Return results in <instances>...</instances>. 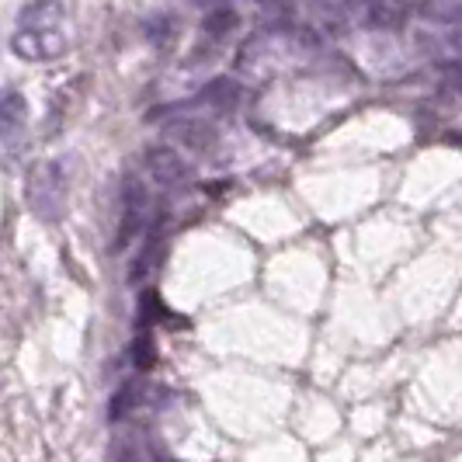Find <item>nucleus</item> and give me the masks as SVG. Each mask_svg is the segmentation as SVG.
Segmentation results:
<instances>
[{
  "instance_id": "obj_1",
  "label": "nucleus",
  "mask_w": 462,
  "mask_h": 462,
  "mask_svg": "<svg viewBox=\"0 0 462 462\" xmlns=\"http://www.w3.org/2000/svg\"><path fill=\"white\" fill-rule=\"evenodd\" d=\"M28 206L35 208L39 219H60L63 216V199H67V167L60 161L35 163L28 174V188H24Z\"/></svg>"
},
{
  "instance_id": "obj_2",
  "label": "nucleus",
  "mask_w": 462,
  "mask_h": 462,
  "mask_svg": "<svg viewBox=\"0 0 462 462\" xmlns=\"http://www.w3.org/2000/svg\"><path fill=\"white\" fill-rule=\"evenodd\" d=\"M146 208H150V191L139 178H125L122 185V223H118L116 247L125 251L136 236H146Z\"/></svg>"
},
{
  "instance_id": "obj_3",
  "label": "nucleus",
  "mask_w": 462,
  "mask_h": 462,
  "mask_svg": "<svg viewBox=\"0 0 462 462\" xmlns=\"http://www.w3.org/2000/svg\"><path fill=\"white\" fill-rule=\"evenodd\" d=\"M11 52L28 63H46L67 52V39L56 28H18L11 35Z\"/></svg>"
},
{
  "instance_id": "obj_4",
  "label": "nucleus",
  "mask_w": 462,
  "mask_h": 462,
  "mask_svg": "<svg viewBox=\"0 0 462 462\" xmlns=\"http://www.w3.org/2000/svg\"><path fill=\"white\" fill-rule=\"evenodd\" d=\"M163 136L174 139L178 146H185V150H191V153H208V150L216 146L219 133L212 129V122H206V118L181 116V118H174V122L163 125Z\"/></svg>"
},
{
  "instance_id": "obj_5",
  "label": "nucleus",
  "mask_w": 462,
  "mask_h": 462,
  "mask_svg": "<svg viewBox=\"0 0 462 462\" xmlns=\"http://www.w3.org/2000/svg\"><path fill=\"white\" fill-rule=\"evenodd\" d=\"M143 163H146V174L163 188H178L188 178L185 157H181L174 146H167V143L150 146V150H146V157H143Z\"/></svg>"
},
{
  "instance_id": "obj_6",
  "label": "nucleus",
  "mask_w": 462,
  "mask_h": 462,
  "mask_svg": "<svg viewBox=\"0 0 462 462\" xmlns=\"http://www.w3.org/2000/svg\"><path fill=\"white\" fill-rule=\"evenodd\" d=\"M199 101L206 108H216V112H233L244 101V88H240L236 77H212L206 88L199 91Z\"/></svg>"
},
{
  "instance_id": "obj_7",
  "label": "nucleus",
  "mask_w": 462,
  "mask_h": 462,
  "mask_svg": "<svg viewBox=\"0 0 462 462\" xmlns=\"http://www.w3.org/2000/svg\"><path fill=\"white\" fill-rule=\"evenodd\" d=\"M63 18V0H32L18 14V28H56Z\"/></svg>"
},
{
  "instance_id": "obj_8",
  "label": "nucleus",
  "mask_w": 462,
  "mask_h": 462,
  "mask_svg": "<svg viewBox=\"0 0 462 462\" xmlns=\"http://www.w3.org/2000/svg\"><path fill=\"white\" fill-rule=\"evenodd\" d=\"M403 18H407L403 4H390V0H372L369 7L362 11V24L375 28V32H393V28L403 24Z\"/></svg>"
},
{
  "instance_id": "obj_9",
  "label": "nucleus",
  "mask_w": 462,
  "mask_h": 462,
  "mask_svg": "<svg viewBox=\"0 0 462 462\" xmlns=\"http://www.w3.org/2000/svg\"><path fill=\"white\" fill-rule=\"evenodd\" d=\"M24 125V97L18 91H4L0 101V129H4V143L11 146L18 129Z\"/></svg>"
},
{
  "instance_id": "obj_10",
  "label": "nucleus",
  "mask_w": 462,
  "mask_h": 462,
  "mask_svg": "<svg viewBox=\"0 0 462 462\" xmlns=\"http://www.w3.org/2000/svg\"><path fill=\"white\" fill-rule=\"evenodd\" d=\"M417 14H420V18H428V22L459 28L462 24V0H420V4H417Z\"/></svg>"
},
{
  "instance_id": "obj_11",
  "label": "nucleus",
  "mask_w": 462,
  "mask_h": 462,
  "mask_svg": "<svg viewBox=\"0 0 462 462\" xmlns=\"http://www.w3.org/2000/svg\"><path fill=\"white\" fill-rule=\"evenodd\" d=\"M236 28H240V14L233 11L230 4L216 7V11H206V18H202V32H206L208 39H226Z\"/></svg>"
},
{
  "instance_id": "obj_12",
  "label": "nucleus",
  "mask_w": 462,
  "mask_h": 462,
  "mask_svg": "<svg viewBox=\"0 0 462 462\" xmlns=\"http://www.w3.org/2000/svg\"><path fill=\"white\" fill-rule=\"evenodd\" d=\"M133 403H136V383L129 379V383H122L112 400H108V420H122V417L133 411Z\"/></svg>"
},
{
  "instance_id": "obj_13",
  "label": "nucleus",
  "mask_w": 462,
  "mask_h": 462,
  "mask_svg": "<svg viewBox=\"0 0 462 462\" xmlns=\"http://www.w3.org/2000/svg\"><path fill=\"white\" fill-rule=\"evenodd\" d=\"M143 35H146V42L163 46V42L174 35V18H171V14H153V18H146V22H143Z\"/></svg>"
},
{
  "instance_id": "obj_14",
  "label": "nucleus",
  "mask_w": 462,
  "mask_h": 462,
  "mask_svg": "<svg viewBox=\"0 0 462 462\" xmlns=\"http://www.w3.org/2000/svg\"><path fill=\"white\" fill-rule=\"evenodd\" d=\"M439 73L441 80H445V88L462 97V60H441Z\"/></svg>"
},
{
  "instance_id": "obj_15",
  "label": "nucleus",
  "mask_w": 462,
  "mask_h": 462,
  "mask_svg": "<svg viewBox=\"0 0 462 462\" xmlns=\"http://www.w3.org/2000/svg\"><path fill=\"white\" fill-rule=\"evenodd\" d=\"M133 362H136L139 372L153 369V362H157V355H153V341H150V334H143L136 345H133Z\"/></svg>"
},
{
  "instance_id": "obj_16",
  "label": "nucleus",
  "mask_w": 462,
  "mask_h": 462,
  "mask_svg": "<svg viewBox=\"0 0 462 462\" xmlns=\"http://www.w3.org/2000/svg\"><path fill=\"white\" fill-rule=\"evenodd\" d=\"M257 7H264V11H272L275 18H289L292 14V7H296V0H254Z\"/></svg>"
},
{
  "instance_id": "obj_17",
  "label": "nucleus",
  "mask_w": 462,
  "mask_h": 462,
  "mask_svg": "<svg viewBox=\"0 0 462 462\" xmlns=\"http://www.w3.org/2000/svg\"><path fill=\"white\" fill-rule=\"evenodd\" d=\"M116 462H143V459H139V452H136V448H129V445H118Z\"/></svg>"
},
{
  "instance_id": "obj_18",
  "label": "nucleus",
  "mask_w": 462,
  "mask_h": 462,
  "mask_svg": "<svg viewBox=\"0 0 462 462\" xmlns=\"http://www.w3.org/2000/svg\"><path fill=\"white\" fill-rule=\"evenodd\" d=\"M195 7H202V11H216V7H226L230 0H191Z\"/></svg>"
},
{
  "instance_id": "obj_19",
  "label": "nucleus",
  "mask_w": 462,
  "mask_h": 462,
  "mask_svg": "<svg viewBox=\"0 0 462 462\" xmlns=\"http://www.w3.org/2000/svg\"><path fill=\"white\" fill-rule=\"evenodd\" d=\"M448 46H452V49H456V52L462 56V28H456V32L448 35Z\"/></svg>"
}]
</instances>
